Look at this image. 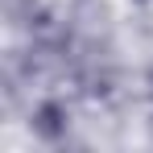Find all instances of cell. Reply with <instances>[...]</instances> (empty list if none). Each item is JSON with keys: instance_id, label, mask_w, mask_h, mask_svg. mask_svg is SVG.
I'll use <instances>...</instances> for the list:
<instances>
[{"instance_id": "1", "label": "cell", "mask_w": 153, "mask_h": 153, "mask_svg": "<svg viewBox=\"0 0 153 153\" xmlns=\"http://www.w3.org/2000/svg\"><path fill=\"white\" fill-rule=\"evenodd\" d=\"M66 128H71V112H66V103H58V100L37 103V112H33V132H37L42 141H62Z\"/></svg>"}, {"instance_id": "2", "label": "cell", "mask_w": 153, "mask_h": 153, "mask_svg": "<svg viewBox=\"0 0 153 153\" xmlns=\"http://www.w3.org/2000/svg\"><path fill=\"white\" fill-rule=\"evenodd\" d=\"M149 91H153V75H149Z\"/></svg>"}]
</instances>
